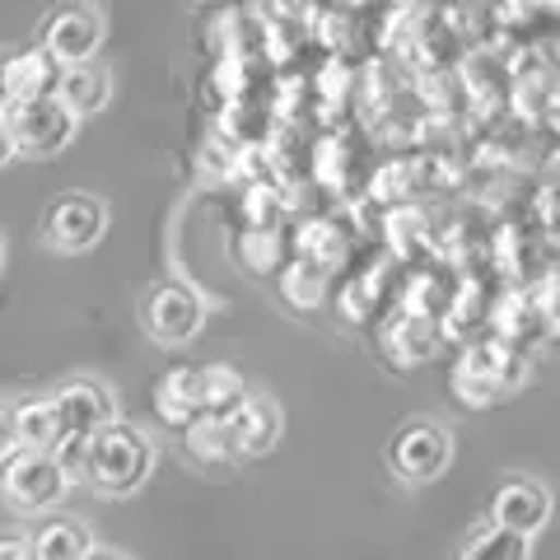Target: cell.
Segmentation results:
<instances>
[{
    "instance_id": "obj_1",
    "label": "cell",
    "mask_w": 560,
    "mask_h": 560,
    "mask_svg": "<svg viewBox=\"0 0 560 560\" xmlns=\"http://www.w3.org/2000/svg\"><path fill=\"white\" fill-rule=\"evenodd\" d=\"M61 463L70 467V477H75V467H80V477L94 490H103V495H131V490H140L150 481L154 444L140 425H121V420H113V425L90 434V440Z\"/></svg>"
},
{
    "instance_id": "obj_2",
    "label": "cell",
    "mask_w": 560,
    "mask_h": 560,
    "mask_svg": "<svg viewBox=\"0 0 560 560\" xmlns=\"http://www.w3.org/2000/svg\"><path fill=\"white\" fill-rule=\"evenodd\" d=\"M70 467L57 453H10L0 463V495L14 514H47L57 510L70 490Z\"/></svg>"
},
{
    "instance_id": "obj_3",
    "label": "cell",
    "mask_w": 560,
    "mask_h": 560,
    "mask_svg": "<svg viewBox=\"0 0 560 560\" xmlns=\"http://www.w3.org/2000/svg\"><path fill=\"white\" fill-rule=\"evenodd\" d=\"M0 117H5L14 154H33V160H47V154L66 150L80 127L57 98H14Z\"/></svg>"
},
{
    "instance_id": "obj_4",
    "label": "cell",
    "mask_w": 560,
    "mask_h": 560,
    "mask_svg": "<svg viewBox=\"0 0 560 560\" xmlns=\"http://www.w3.org/2000/svg\"><path fill=\"white\" fill-rule=\"evenodd\" d=\"M140 318H145V331L154 341L183 346V341H191L201 331L206 300L187 285V280H160V285L145 294V304H140Z\"/></svg>"
},
{
    "instance_id": "obj_5",
    "label": "cell",
    "mask_w": 560,
    "mask_h": 560,
    "mask_svg": "<svg viewBox=\"0 0 560 560\" xmlns=\"http://www.w3.org/2000/svg\"><path fill=\"white\" fill-rule=\"evenodd\" d=\"M103 14L94 5H66L57 14L43 20V33H38V51H47L51 61L61 70L70 66H90L103 47Z\"/></svg>"
},
{
    "instance_id": "obj_6",
    "label": "cell",
    "mask_w": 560,
    "mask_h": 560,
    "mask_svg": "<svg viewBox=\"0 0 560 560\" xmlns=\"http://www.w3.org/2000/svg\"><path fill=\"white\" fill-rule=\"evenodd\" d=\"M51 411H57V425H61V440H66L61 458H70L90 434H98L103 425L117 420V397L94 378H75L51 397Z\"/></svg>"
},
{
    "instance_id": "obj_7",
    "label": "cell",
    "mask_w": 560,
    "mask_h": 560,
    "mask_svg": "<svg viewBox=\"0 0 560 560\" xmlns=\"http://www.w3.org/2000/svg\"><path fill=\"white\" fill-rule=\"evenodd\" d=\"M388 463L401 481L425 486L453 463V434L440 420H411V425L397 430V440L388 444Z\"/></svg>"
},
{
    "instance_id": "obj_8",
    "label": "cell",
    "mask_w": 560,
    "mask_h": 560,
    "mask_svg": "<svg viewBox=\"0 0 560 560\" xmlns=\"http://www.w3.org/2000/svg\"><path fill=\"white\" fill-rule=\"evenodd\" d=\"M108 230V206L90 191H66L61 201L43 210V243L57 253H84L94 248Z\"/></svg>"
},
{
    "instance_id": "obj_9",
    "label": "cell",
    "mask_w": 560,
    "mask_h": 560,
    "mask_svg": "<svg viewBox=\"0 0 560 560\" xmlns=\"http://www.w3.org/2000/svg\"><path fill=\"white\" fill-rule=\"evenodd\" d=\"M551 518V490L537 477H504L490 495V528H504L514 537H528L547 528Z\"/></svg>"
},
{
    "instance_id": "obj_10",
    "label": "cell",
    "mask_w": 560,
    "mask_h": 560,
    "mask_svg": "<svg viewBox=\"0 0 560 560\" xmlns=\"http://www.w3.org/2000/svg\"><path fill=\"white\" fill-rule=\"evenodd\" d=\"M224 434H230V453H243V458H261L271 453L280 440V407L271 397H243L238 407L224 416Z\"/></svg>"
},
{
    "instance_id": "obj_11",
    "label": "cell",
    "mask_w": 560,
    "mask_h": 560,
    "mask_svg": "<svg viewBox=\"0 0 560 560\" xmlns=\"http://www.w3.org/2000/svg\"><path fill=\"white\" fill-rule=\"evenodd\" d=\"M61 103V108L70 117H94L98 108H108V98H113V80H108V70L103 66H70L61 70V80H57V94H51Z\"/></svg>"
},
{
    "instance_id": "obj_12",
    "label": "cell",
    "mask_w": 560,
    "mask_h": 560,
    "mask_svg": "<svg viewBox=\"0 0 560 560\" xmlns=\"http://www.w3.org/2000/svg\"><path fill=\"white\" fill-rule=\"evenodd\" d=\"M14 411V453H57L61 458V425H57V411H51V397H28L20 401Z\"/></svg>"
},
{
    "instance_id": "obj_13",
    "label": "cell",
    "mask_w": 560,
    "mask_h": 560,
    "mask_svg": "<svg viewBox=\"0 0 560 560\" xmlns=\"http://www.w3.org/2000/svg\"><path fill=\"white\" fill-rule=\"evenodd\" d=\"M61 80V66L47 51L28 47L20 57H5V84H10V103L14 98H51Z\"/></svg>"
},
{
    "instance_id": "obj_14",
    "label": "cell",
    "mask_w": 560,
    "mask_h": 560,
    "mask_svg": "<svg viewBox=\"0 0 560 560\" xmlns=\"http://www.w3.org/2000/svg\"><path fill=\"white\" fill-rule=\"evenodd\" d=\"M28 551H33V560H84L94 551V537H90V528H84L80 518L57 514V518H47L38 528V537L28 541Z\"/></svg>"
},
{
    "instance_id": "obj_15",
    "label": "cell",
    "mask_w": 560,
    "mask_h": 560,
    "mask_svg": "<svg viewBox=\"0 0 560 560\" xmlns=\"http://www.w3.org/2000/svg\"><path fill=\"white\" fill-rule=\"evenodd\" d=\"M533 551V541L528 537H514V533H504V528H477L467 541H463V551L458 560H528Z\"/></svg>"
},
{
    "instance_id": "obj_16",
    "label": "cell",
    "mask_w": 560,
    "mask_h": 560,
    "mask_svg": "<svg viewBox=\"0 0 560 560\" xmlns=\"http://www.w3.org/2000/svg\"><path fill=\"white\" fill-rule=\"evenodd\" d=\"M154 401H160V411L168 420H178V425H191L197 420V370H173L160 393H154Z\"/></svg>"
},
{
    "instance_id": "obj_17",
    "label": "cell",
    "mask_w": 560,
    "mask_h": 560,
    "mask_svg": "<svg viewBox=\"0 0 560 560\" xmlns=\"http://www.w3.org/2000/svg\"><path fill=\"white\" fill-rule=\"evenodd\" d=\"M187 444L197 448V458H234L230 453V434H224V420L215 416H197L187 425Z\"/></svg>"
},
{
    "instance_id": "obj_18",
    "label": "cell",
    "mask_w": 560,
    "mask_h": 560,
    "mask_svg": "<svg viewBox=\"0 0 560 560\" xmlns=\"http://www.w3.org/2000/svg\"><path fill=\"white\" fill-rule=\"evenodd\" d=\"M10 453H14V411H10V401H0V463Z\"/></svg>"
},
{
    "instance_id": "obj_19",
    "label": "cell",
    "mask_w": 560,
    "mask_h": 560,
    "mask_svg": "<svg viewBox=\"0 0 560 560\" xmlns=\"http://www.w3.org/2000/svg\"><path fill=\"white\" fill-rule=\"evenodd\" d=\"M0 560H33L24 537H0Z\"/></svg>"
},
{
    "instance_id": "obj_20",
    "label": "cell",
    "mask_w": 560,
    "mask_h": 560,
    "mask_svg": "<svg viewBox=\"0 0 560 560\" xmlns=\"http://www.w3.org/2000/svg\"><path fill=\"white\" fill-rule=\"evenodd\" d=\"M14 160V145H10V131H5V117H0V168Z\"/></svg>"
},
{
    "instance_id": "obj_21",
    "label": "cell",
    "mask_w": 560,
    "mask_h": 560,
    "mask_svg": "<svg viewBox=\"0 0 560 560\" xmlns=\"http://www.w3.org/2000/svg\"><path fill=\"white\" fill-rule=\"evenodd\" d=\"M10 108V84H5V57H0V113Z\"/></svg>"
},
{
    "instance_id": "obj_22",
    "label": "cell",
    "mask_w": 560,
    "mask_h": 560,
    "mask_svg": "<svg viewBox=\"0 0 560 560\" xmlns=\"http://www.w3.org/2000/svg\"><path fill=\"white\" fill-rule=\"evenodd\" d=\"M84 560H131V556H121V551H108V547H94V551L84 556Z\"/></svg>"
},
{
    "instance_id": "obj_23",
    "label": "cell",
    "mask_w": 560,
    "mask_h": 560,
    "mask_svg": "<svg viewBox=\"0 0 560 560\" xmlns=\"http://www.w3.org/2000/svg\"><path fill=\"white\" fill-rule=\"evenodd\" d=\"M0 261H5V248H0Z\"/></svg>"
}]
</instances>
